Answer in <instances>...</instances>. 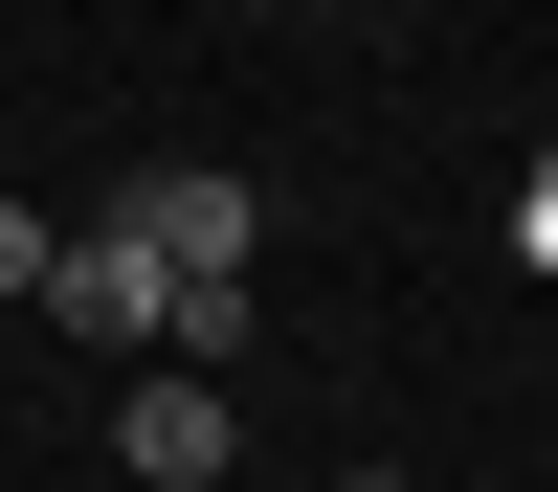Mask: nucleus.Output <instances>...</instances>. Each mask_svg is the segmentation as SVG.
<instances>
[{"mask_svg":"<svg viewBox=\"0 0 558 492\" xmlns=\"http://www.w3.org/2000/svg\"><path fill=\"white\" fill-rule=\"evenodd\" d=\"M112 470H134V492H246V425H223V381H202V358H134Z\"/></svg>","mask_w":558,"mask_h":492,"instance_id":"obj_3","label":"nucleus"},{"mask_svg":"<svg viewBox=\"0 0 558 492\" xmlns=\"http://www.w3.org/2000/svg\"><path fill=\"white\" fill-rule=\"evenodd\" d=\"M45 336H89V358H179V268L134 247V224H45Z\"/></svg>","mask_w":558,"mask_h":492,"instance_id":"obj_1","label":"nucleus"},{"mask_svg":"<svg viewBox=\"0 0 558 492\" xmlns=\"http://www.w3.org/2000/svg\"><path fill=\"white\" fill-rule=\"evenodd\" d=\"M514 268H558V157H536V179H514Z\"/></svg>","mask_w":558,"mask_h":492,"instance_id":"obj_4","label":"nucleus"},{"mask_svg":"<svg viewBox=\"0 0 558 492\" xmlns=\"http://www.w3.org/2000/svg\"><path fill=\"white\" fill-rule=\"evenodd\" d=\"M357 492H402V470H357Z\"/></svg>","mask_w":558,"mask_h":492,"instance_id":"obj_6","label":"nucleus"},{"mask_svg":"<svg viewBox=\"0 0 558 492\" xmlns=\"http://www.w3.org/2000/svg\"><path fill=\"white\" fill-rule=\"evenodd\" d=\"M112 224L179 268V291H246V268H268V202H246L223 157H157V179H112Z\"/></svg>","mask_w":558,"mask_h":492,"instance_id":"obj_2","label":"nucleus"},{"mask_svg":"<svg viewBox=\"0 0 558 492\" xmlns=\"http://www.w3.org/2000/svg\"><path fill=\"white\" fill-rule=\"evenodd\" d=\"M23 291H45V224H23V202H0V313H23Z\"/></svg>","mask_w":558,"mask_h":492,"instance_id":"obj_5","label":"nucleus"}]
</instances>
